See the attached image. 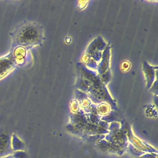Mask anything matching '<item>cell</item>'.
Instances as JSON below:
<instances>
[{
	"label": "cell",
	"instance_id": "6da1fadb",
	"mask_svg": "<svg viewBox=\"0 0 158 158\" xmlns=\"http://www.w3.org/2000/svg\"><path fill=\"white\" fill-rule=\"evenodd\" d=\"M12 47H23L28 49L41 43L43 39L42 28L39 24L26 22L19 25L12 33Z\"/></svg>",
	"mask_w": 158,
	"mask_h": 158
},
{
	"label": "cell",
	"instance_id": "7a4b0ae2",
	"mask_svg": "<svg viewBox=\"0 0 158 158\" xmlns=\"http://www.w3.org/2000/svg\"><path fill=\"white\" fill-rule=\"evenodd\" d=\"M17 65L12 50L7 54L0 57V80L10 73Z\"/></svg>",
	"mask_w": 158,
	"mask_h": 158
},
{
	"label": "cell",
	"instance_id": "3957f363",
	"mask_svg": "<svg viewBox=\"0 0 158 158\" xmlns=\"http://www.w3.org/2000/svg\"><path fill=\"white\" fill-rule=\"evenodd\" d=\"M143 71L144 72V75L146 78V80L147 83V88H150L153 83L154 80V67L149 65L146 62H144V64L143 65Z\"/></svg>",
	"mask_w": 158,
	"mask_h": 158
},
{
	"label": "cell",
	"instance_id": "277c9868",
	"mask_svg": "<svg viewBox=\"0 0 158 158\" xmlns=\"http://www.w3.org/2000/svg\"><path fill=\"white\" fill-rule=\"evenodd\" d=\"M11 50H12L13 55L17 62V64H22L24 60L27 49L23 47H17Z\"/></svg>",
	"mask_w": 158,
	"mask_h": 158
},
{
	"label": "cell",
	"instance_id": "5b68a950",
	"mask_svg": "<svg viewBox=\"0 0 158 158\" xmlns=\"http://www.w3.org/2000/svg\"><path fill=\"white\" fill-rule=\"evenodd\" d=\"M10 137L7 134L0 133V154L2 156V152L5 149L9 147Z\"/></svg>",
	"mask_w": 158,
	"mask_h": 158
},
{
	"label": "cell",
	"instance_id": "8992f818",
	"mask_svg": "<svg viewBox=\"0 0 158 158\" xmlns=\"http://www.w3.org/2000/svg\"><path fill=\"white\" fill-rule=\"evenodd\" d=\"M97 110L98 112L101 113V114H106V113L109 112V106L107 103L101 102L98 106Z\"/></svg>",
	"mask_w": 158,
	"mask_h": 158
}]
</instances>
